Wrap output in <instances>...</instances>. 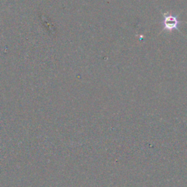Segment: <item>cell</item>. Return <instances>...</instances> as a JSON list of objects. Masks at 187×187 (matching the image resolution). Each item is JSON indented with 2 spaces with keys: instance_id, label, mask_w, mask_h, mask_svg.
<instances>
[{
  "instance_id": "obj_1",
  "label": "cell",
  "mask_w": 187,
  "mask_h": 187,
  "mask_svg": "<svg viewBox=\"0 0 187 187\" xmlns=\"http://www.w3.org/2000/svg\"><path fill=\"white\" fill-rule=\"evenodd\" d=\"M180 21L176 15L170 14H164L163 15L162 26L163 30L165 31H172V30H178V26Z\"/></svg>"
}]
</instances>
